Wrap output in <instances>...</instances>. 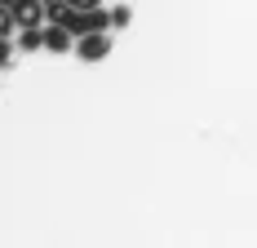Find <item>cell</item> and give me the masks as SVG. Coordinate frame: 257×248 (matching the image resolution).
I'll return each mask as SVG.
<instances>
[{"label":"cell","mask_w":257,"mask_h":248,"mask_svg":"<svg viewBox=\"0 0 257 248\" xmlns=\"http://www.w3.org/2000/svg\"><path fill=\"white\" fill-rule=\"evenodd\" d=\"M76 53H80V62H102L106 53H111V36L106 31H89V36L76 40Z\"/></svg>","instance_id":"obj_1"},{"label":"cell","mask_w":257,"mask_h":248,"mask_svg":"<svg viewBox=\"0 0 257 248\" xmlns=\"http://www.w3.org/2000/svg\"><path fill=\"white\" fill-rule=\"evenodd\" d=\"M14 23L18 27H40L45 23V0H14Z\"/></svg>","instance_id":"obj_2"},{"label":"cell","mask_w":257,"mask_h":248,"mask_svg":"<svg viewBox=\"0 0 257 248\" xmlns=\"http://www.w3.org/2000/svg\"><path fill=\"white\" fill-rule=\"evenodd\" d=\"M45 49H49V53L76 49V36H71V27H67V23H49V27H45Z\"/></svg>","instance_id":"obj_3"},{"label":"cell","mask_w":257,"mask_h":248,"mask_svg":"<svg viewBox=\"0 0 257 248\" xmlns=\"http://www.w3.org/2000/svg\"><path fill=\"white\" fill-rule=\"evenodd\" d=\"M18 49L23 53L45 49V27H18Z\"/></svg>","instance_id":"obj_4"},{"label":"cell","mask_w":257,"mask_h":248,"mask_svg":"<svg viewBox=\"0 0 257 248\" xmlns=\"http://www.w3.org/2000/svg\"><path fill=\"white\" fill-rule=\"evenodd\" d=\"M67 18H71L67 0H45V23H67Z\"/></svg>","instance_id":"obj_5"},{"label":"cell","mask_w":257,"mask_h":248,"mask_svg":"<svg viewBox=\"0 0 257 248\" xmlns=\"http://www.w3.org/2000/svg\"><path fill=\"white\" fill-rule=\"evenodd\" d=\"M18 31V23H14V9L9 5H0V36H14Z\"/></svg>","instance_id":"obj_6"},{"label":"cell","mask_w":257,"mask_h":248,"mask_svg":"<svg viewBox=\"0 0 257 248\" xmlns=\"http://www.w3.org/2000/svg\"><path fill=\"white\" fill-rule=\"evenodd\" d=\"M128 18H133L128 5H115V9H111V27H128Z\"/></svg>","instance_id":"obj_7"},{"label":"cell","mask_w":257,"mask_h":248,"mask_svg":"<svg viewBox=\"0 0 257 248\" xmlns=\"http://www.w3.org/2000/svg\"><path fill=\"white\" fill-rule=\"evenodd\" d=\"M9 58H14V45H9V36H0V67H14Z\"/></svg>","instance_id":"obj_8"},{"label":"cell","mask_w":257,"mask_h":248,"mask_svg":"<svg viewBox=\"0 0 257 248\" xmlns=\"http://www.w3.org/2000/svg\"><path fill=\"white\" fill-rule=\"evenodd\" d=\"M67 5H71V9H98L102 0H67Z\"/></svg>","instance_id":"obj_9"},{"label":"cell","mask_w":257,"mask_h":248,"mask_svg":"<svg viewBox=\"0 0 257 248\" xmlns=\"http://www.w3.org/2000/svg\"><path fill=\"white\" fill-rule=\"evenodd\" d=\"M0 5H14V0H0Z\"/></svg>","instance_id":"obj_10"}]
</instances>
